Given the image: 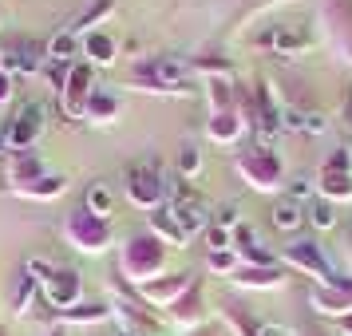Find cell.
Instances as JSON below:
<instances>
[{
  "label": "cell",
  "instance_id": "7a4b0ae2",
  "mask_svg": "<svg viewBox=\"0 0 352 336\" xmlns=\"http://www.w3.org/2000/svg\"><path fill=\"white\" fill-rule=\"evenodd\" d=\"M40 127H44V107H40V103H24L16 111V123H12V143L28 146L36 135H40Z\"/></svg>",
  "mask_w": 352,
  "mask_h": 336
},
{
  "label": "cell",
  "instance_id": "5b68a950",
  "mask_svg": "<svg viewBox=\"0 0 352 336\" xmlns=\"http://www.w3.org/2000/svg\"><path fill=\"white\" fill-rule=\"evenodd\" d=\"M151 76H155L159 87H170V91H175L178 83L186 80V67L178 64V60H159V64L151 67Z\"/></svg>",
  "mask_w": 352,
  "mask_h": 336
},
{
  "label": "cell",
  "instance_id": "8992f818",
  "mask_svg": "<svg viewBox=\"0 0 352 336\" xmlns=\"http://www.w3.org/2000/svg\"><path fill=\"white\" fill-rule=\"evenodd\" d=\"M309 218H313V225H317V229H333V225H336V214H333V206H329L324 198L309 202Z\"/></svg>",
  "mask_w": 352,
  "mask_h": 336
},
{
  "label": "cell",
  "instance_id": "30bf717a",
  "mask_svg": "<svg viewBox=\"0 0 352 336\" xmlns=\"http://www.w3.org/2000/svg\"><path fill=\"white\" fill-rule=\"evenodd\" d=\"M289 190H293V202H297V198H309V194H313V182H309L305 175H297V178H293V186H289Z\"/></svg>",
  "mask_w": 352,
  "mask_h": 336
},
{
  "label": "cell",
  "instance_id": "8fae6325",
  "mask_svg": "<svg viewBox=\"0 0 352 336\" xmlns=\"http://www.w3.org/2000/svg\"><path fill=\"white\" fill-rule=\"evenodd\" d=\"M238 222V206H222L218 210V229H226V225Z\"/></svg>",
  "mask_w": 352,
  "mask_h": 336
},
{
  "label": "cell",
  "instance_id": "6da1fadb",
  "mask_svg": "<svg viewBox=\"0 0 352 336\" xmlns=\"http://www.w3.org/2000/svg\"><path fill=\"white\" fill-rule=\"evenodd\" d=\"M261 44H265V48H273V52H301V48H309V44H313V32H309V28H301V24H281V28H273Z\"/></svg>",
  "mask_w": 352,
  "mask_h": 336
},
{
  "label": "cell",
  "instance_id": "52a82bcc",
  "mask_svg": "<svg viewBox=\"0 0 352 336\" xmlns=\"http://www.w3.org/2000/svg\"><path fill=\"white\" fill-rule=\"evenodd\" d=\"M72 52H76V36H72V32L56 36V40L48 44V56H52V60H72Z\"/></svg>",
  "mask_w": 352,
  "mask_h": 336
},
{
  "label": "cell",
  "instance_id": "9c48e42d",
  "mask_svg": "<svg viewBox=\"0 0 352 336\" xmlns=\"http://www.w3.org/2000/svg\"><path fill=\"white\" fill-rule=\"evenodd\" d=\"M324 190H329V194H352V178H349V170H344V175L329 170V175H324Z\"/></svg>",
  "mask_w": 352,
  "mask_h": 336
},
{
  "label": "cell",
  "instance_id": "ba28073f",
  "mask_svg": "<svg viewBox=\"0 0 352 336\" xmlns=\"http://www.w3.org/2000/svg\"><path fill=\"white\" fill-rule=\"evenodd\" d=\"M87 206L96 210L99 218H107V214H111V194L103 190V186H91V190H87Z\"/></svg>",
  "mask_w": 352,
  "mask_h": 336
},
{
  "label": "cell",
  "instance_id": "3957f363",
  "mask_svg": "<svg viewBox=\"0 0 352 336\" xmlns=\"http://www.w3.org/2000/svg\"><path fill=\"white\" fill-rule=\"evenodd\" d=\"M175 218H178V225H182V234H190V229H202V225L210 222V214H206V206L198 202V198H182L178 202V210H175Z\"/></svg>",
  "mask_w": 352,
  "mask_h": 336
},
{
  "label": "cell",
  "instance_id": "5bb4252c",
  "mask_svg": "<svg viewBox=\"0 0 352 336\" xmlns=\"http://www.w3.org/2000/svg\"><path fill=\"white\" fill-rule=\"evenodd\" d=\"M210 245H214V254L226 245V229H210Z\"/></svg>",
  "mask_w": 352,
  "mask_h": 336
},
{
  "label": "cell",
  "instance_id": "277c9868",
  "mask_svg": "<svg viewBox=\"0 0 352 336\" xmlns=\"http://www.w3.org/2000/svg\"><path fill=\"white\" fill-rule=\"evenodd\" d=\"M301 222H305L301 202H293V198H281V202L273 206V225H277V229H297Z\"/></svg>",
  "mask_w": 352,
  "mask_h": 336
},
{
  "label": "cell",
  "instance_id": "7c38bea8",
  "mask_svg": "<svg viewBox=\"0 0 352 336\" xmlns=\"http://www.w3.org/2000/svg\"><path fill=\"white\" fill-rule=\"evenodd\" d=\"M182 170H198V150H194V146L182 150Z\"/></svg>",
  "mask_w": 352,
  "mask_h": 336
},
{
  "label": "cell",
  "instance_id": "9a60e30c",
  "mask_svg": "<svg viewBox=\"0 0 352 336\" xmlns=\"http://www.w3.org/2000/svg\"><path fill=\"white\" fill-rule=\"evenodd\" d=\"M261 336H285V333H281L277 324H265V328H261Z\"/></svg>",
  "mask_w": 352,
  "mask_h": 336
},
{
  "label": "cell",
  "instance_id": "4fadbf2b",
  "mask_svg": "<svg viewBox=\"0 0 352 336\" xmlns=\"http://www.w3.org/2000/svg\"><path fill=\"white\" fill-rule=\"evenodd\" d=\"M16 56H20V67H24V71H32V67H36V52L32 48H20Z\"/></svg>",
  "mask_w": 352,
  "mask_h": 336
}]
</instances>
